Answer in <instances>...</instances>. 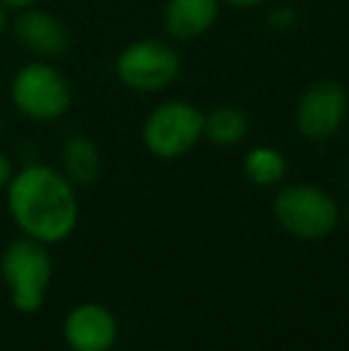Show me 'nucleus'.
I'll return each mask as SVG.
<instances>
[{"label": "nucleus", "mask_w": 349, "mask_h": 351, "mask_svg": "<svg viewBox=\"0 0 349 351\" xmlns=\"http://www.w3.org/2000/svg\"><path fill=\"white\" fill-rule=\"evenodd\" d=\"M5 201L19 232L46 246L65 241L80 222L75 184L62 170L43 162L19 167L5 189Z\"/></svg>", "instance_id": "1"}, {"label": "nucleus", "mask_w": 349, "mask_h": 351, "mask_svg": "<svg viewBox=\"0 0 349 351\" xmlns=\"http://www.w3.org/2000/svg\"><path fill=\"white\" fill-rule=\"evenodd\" d=\"M0 278L19 313L41 311L53 280V258L48 246L24 234L12 239L0 254Z\"/></svg>", "instance_id": "2"}, {"label": "nucleus", "mask_w": 349, "mask_h": 351, "mask_svg": "<svg viewBox=\"0 0 349 351\" xmlns=\"http://www.w3.org/2000/svg\"><path fill=\"white\" fill-rule=\"evenodd\" d=\"M10 101L27 120L56 122L70 112L75 93L60 67L51 60H32L10 79Z\"/></svg>", "instance_id": "3"}, {"label": "nucleus", "mask_w": 349, "mask_h": 351, "mask_svg": "<svg viewBox=\"0 0 349 351\" xmlns=\"http://www.w3.org/2000/svg\"><path fill=\"white\" fill-rule=\"evenodd\" d=\"M273 215L297 239L318 241L340 225L342 210L333 194L313 184H289L275 194Z\"/></svg>", "instance_id": "4"}, {"label": "nucleus", "mask_w": 349, "mask_h": 351, "mask_svg": "<svg viewBox=\"0 0 349 351\" xmlns=\"http://www.w3.org/2000/svg\"><path fill=\"white\" fill-rule=\"evenodd\" d=\"M204 139V112L189 101H163L146 115L141 141L151 156L175 160Z\"/></svg>", "instance_id": "5"}, {"label": "nucleus", "mask_w": 349, "mask_h": 351, "mask_svg": "<svg viewBox=\"0 0 349 351\" xmlns=\"http://www.w3.org/2000/svg\"><path fill=\"white\" fill-rule=\"evenodd\" d=\"M182 58L177 48L160 38H139L115 58V77L136 93H160L177 82Z\"/></svg>", "instance_id": "6"}, {"label": "nucleus", "mask_w": 349, "mask_h": 351, "mask_svg": "<svg viewBox=\"0 0 349 351\" xmlns=\"http://www.w3.org/2000/svg\"><path fill=\"white\" fill-rule=\"evenodd\" d=\"M349 117V93L335 79L309 84L294 108V125L304 139L323 143L345 127Z\"/></svg>", "instance_id": "7"}, {"label": "nucleus", "mask_w": 349, "mask_h": 351, "mask_svg": "<svg viewBox=\"0 0 349 351\" xmlns=\"http://www.w3.org/2000/svg\"><path fill=\"white\" fill-rule=\"evenodd\" d=\"M10 32L17 43L38 60H56L70 51V32L65 22L46 10H24L10 19Z\"/></svg>", "instance_id": "8"}, {"label": "nucleus", "mask_w": 349, "mask_h": 351, "mask_svg": "<svg viewBox=\"0 0 349 351\" xmlns=\"http://www.w3.org/2000/svg\"><path fill=\"white\" fill-rule=\"evenodd\" d=\"M120 325L103 304H80L65 315L62 337L72 351H110L117 342Z\"/></svg>", "instance_id": "9"}, {"label": "nucleus", "mask_w": 349, "mask_h": 351, "mask_svg": "<svg viewBox=\"0 0 349 351\" xmlns=\"http://www.w3.org/2000/svg\"><path fill=\"white\" fill-rule=\"evenodd\" d=\"M220 14V0H168L163 27L175 41H194L213 29Z\"/></svg>", "instance_id": "10"}, {"label": "nucleus", "mask_w": 349, "mask_h": 351, "mask_svg": "<svg viewBox=\"0 0 349 351\" xmlns=\"http://www.w3.org/2000/svg\"><path fill=\"white\" fill-rule=\"evenodd\" d=\"M62 172L75 186H88L101 177V151L86 134H72L62 143Z\"/></svg>", "instance_id": "11"}, {"label": "nucleus", "mask_w": 349, "mask_h": 351, "mask_svg": "<svg viewBox=\"0 0 349 351\" xmlns=\"http://www.w3.org/2000/svg\"><path fill=\"white\" fill-rule=\"evenodd\" d=\"M249 134V117L237 106H218L204 112V139L218 148H232Z\"/></svg>", "instance_id": "12"}, {"label": "nucleus", "mask_w": 349, "mask_h": 351, "mask_svg": "<svg viewBox=\"0 0 349 351\" xmlns=\"http://www.w3.org/2000/svg\"><path fill=\"white\" fill-rule=\"evenodd\" d=\"M244 175L256 186H275L287 175V160L273 146H256L244 156Z\"/></svg>", "instance_id": "13"}, {"label": "nucleus", "mask_w": 349, "mask_h": 351, "mask_svg": "<svg viewBox=\"0 0 349 351\" xmlns=\"http://www.w3.org/2000/svg\"><path fill=\"white\" fill-rule=\"evenodd\" d=\"M14 172H17V170H14L12 158H10L8 153L0 151V194L8 189V184L12 182V177H14Z\"/></svg>", "instance_id": "14"}, {"label": "nucleus", "mask_w": 349, "mask_h": 351, "mask_svg": "<svg viewBox=\"0 0 349 351\" xmlns=\"http://www.w3.org/2000/svg\"><path fill=\"white\" fill-rule=\"evenodd\" d=\"M294 19H297V14H294V10H289V8H278L275 12H270V24L278 29L292 27Z\"/></svg>", "instance_id": "15"}, {"label": "nucleus", "mask_w": 349, "mask_h": 351, "mask_svg": "<svg viewBox=\"0 0 349 351\" xmlns=\"http://www.w3.org/2000/svg\"><path fill=\"white\" fill-rule=\"evenodd\" d=\"M0 3L8 8V12H24V10H32L38 5V0H0Z\"/></svg>", "instance_id": "16"}, {"label": "nucleus", "mask_w": 349, "mask_h": 351, "mask_svg": "<svg viewBox=\"0 0 349 351\" xmlns=\"http://www.w3.org/2000/svg\"><path fill=\"white\" fill-rule=\"evenodd\" d=\"M8 32H10V12H8V8L0 3V38H3Z\"/></svg>", "instance_id": "17"}, {"label": "nucleus", "mask_w": 349, "mask_h": 351, "mask_svg": "<svg viewBox=\"0 0 349 351\" xmlns=\"http://www.w3.org/2000/svg\"><path fill=\"white\" fill-rule=\"evenodd\" d=\"M225 3H230L232 8H239V10H249V8H258V5H263L265 0H225Z\"/></svg>", "instance_id": "18"}, {"label": "nucleus", "mask_w": 349, "mask_h": 351, "mask_svg": "<svg viewBox=\"0 0 349 351\" xmlns=\"http://www.w3.org/2000/svg\"><path fill=\"white\" fill-rule=\"evenodd\" d=\"M342 217H345V222H347V227H349V204L345 206V210H342Z\"/></svg>", "instance_id": "19"}, {"label": "nucleus", "mask_w": 349, "mask_h": 351, "mask_svg": "<svg viewBox=\"0 0 349 351\" xmlns=\"http://www.w3.org/2000/svg\"><path fill=\"white\" fill-rule=\"evenodd\" d=\"M0 134H3V120H0Z\"/></svg>", "instance_id": "20"}]
</instances>
